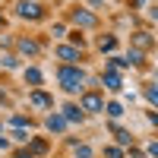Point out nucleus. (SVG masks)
Masks as SVG:
<instances>
[{
	"label": "nucleus",
	"mask_w": 158,
	"mask_h": 158,
	"mask_svg": "<svg viewBox=\"0 0 158 158\" xmlns=\"http://www.w3.org/2000/svg\"><path fill=\"white\" fill-rule=\"evenodd\" d=\"M146 98H149L152 104H158V89H149V92H146Z\"/></svg>",
	"instance_id": "2eb2a0df"
},
{
	"label": "nucleus",
	"mask_w": 158,
	"mask_h": 158,
	"mask_svg": "<svg viewBox=\"0 0 158 158\" xmlns=\"http://www.w3.org/2000/svg\"><path fill=\"white\" fill-rule=\"evenodd\" d=\"M149 152H152V155H158V142H152V146H149Z\"/></svg>",
	"instance_id": "a211bd4d"
},
{
	"label": "nucleus",
	"mask_w": 158,
	"mask_h": 158,
	"mask_svg": "<svg viewBox=\"0 0 158 158\" xmlns=\"http://www.w3.org/2000/svg\"><path fill=\"white\" fill-rule=\"evenodd\" d=\"M117 142H123V146L130 142V133H127V130H117Z\"/></svg>",
	"instance_id": "4468645a"
},
{
	"label": "nucleus",
	"mask_w": 158,
	"mask_h": 158,
	"mask_svg": "<svg viewBox=\"0 0 158 158\" xmlns=\"http://www.w3.org/2000/svg\"><path fill=\"white\" fill-rule=\"evenodd\" d=\"M60 85L67 92H79V85H82V73L73 70V67H63L60 70Z\"/></svg>",
	"instance_id": "f257e3e1"
},
{
	"label": "nucleus",
	"mask_w": 158,
	"mask_h": 158,
	"mask_svg": "<svg viewBox=\"0 0 158 158\" xmlns=\"http://www.w3.org/2000/svg\"><path fill=\"white\" fill-rule=\"evenodd\" d=\"M101 51H114V38H104V41H101Z\"/></svg>",
	"instance_id": "dca6fc26"
},
{
	"label": "nucleus",
	"mask_w": 158,
	"mask_h": 158,
	"mask_svg": "<svg viewBox=\"0 0 158 158\" xmlns=\"http://www.w3.org/2000/svg\"><path fill=\"white\" fill-rule=\"evenodd\" d=\"M22 51H25V54H35L38 44H35V41H22Z\"/></svg>",
	"instance_id": "f8f14e48"
},
{
	"label": "nucleus",
	"mask_w": 158,
	"mask_h": 158,
	"mask_svg": "<svg viewBox=\"0 0 158 158\" xmlns=\"http://www.w3.org/2000/svg\"><path fill=\"white\" fill-rule=\"evenodd\" d=\"M104 85H108L111 92H117V89H120V76H117V73H108V76H104Z\"/></svg>",
	"instance_id": "423d86ee"
},
{
	"label": "nucleus",
	"mask_w": 158,
	"mask_h": 158,
	"mask_svg": "<svg viewBox=\"0 0 158 158\" xmlns=\"http://www.w3.org/2000/svg\"><path fill=\"white\" fill-rule=\"evenodd\" d=\"M63 111H67V120H79V108H76V104H67Z\"/></svg>",
	"instance_id": "9d476101"
},
{
	"label": "nucleus",
	"mask_w": 158,
	"mask_h": 158,
	"mask_svg": "<svg viewBox=\"0 0 158 158\" xmlns=\"http://www.w3.org/2000/svg\"><path fill=\"white\" fill-rule=\"evenodd\" d=\"M63 127H67V120H63V117H57V114H54V117H48V130H54V133H60Z\"/></svg>",
	"instance_id": "39448f33"
},
{
	"label": "nucleus",
	"mask_w": 158,
	"mask_h": 158,
	"mask_svg": "<svg viewBox=\"0 0 158 158\" xmlns=\"http://www.w3.org/2000/svg\"><path fill=\"white\" fill-rule=\"evenodd\" d=\"M82 108H85V111H101V98H98V95H85V98H82Z\"/></svg>",
	"instance_id": "20e7f679"
},
{
	"label": "nucleus",
	"mask_w": 158,
	"mask_h": 158,
	"mask_svg": "<svg viewBox=\"0 0 158 158\" xmlns=\"http://www.w3.org/2000/svg\"><path fill=\"white\" fill-rule=\"evenodd\" d=\"M29 101L35 104V108H51V104H54V101H51V95H44V92H32Z\"/></svg>",
	"instance_id": "f03ea898"
},
{
	"label": "nucleus",
	"mask_w": 158,
	"mask_h": 158,
	"mask_svg": "<svg viewBox=\"0 0 158 158\" xmlns=\"http://www.w3.org/2000/svg\"><path fill=\"white\" fill-rule=\"evenodd\" d=\"M19 13L29 16V19H38V16H41V6H38V3H19Z\"/></svg>",
	"instance_id": "7ed1b4c3"
},
{
	"label": "nucleus",
	"mask_w": 158,
	"mask_h": 158,
	"mask_svg": "<svg viewBox=\"0 0 158 158\" xmlns=\"http://www.w3.org/2000/svg\"><path fill=\"white\" fill-rule=\"evenodd\" d=\"M104 155H108V158H120V149H108Z\"/></svg>",
	"instance_id": "f3484780"
},
{
	"label": "nucleus",
	"mask_w": 158,
	"mask_h": 158,
	"mask_svg": "<svg viewBox=\"0 0 158 158\" xmlns=\"http://www.w3.org/2000/svg\"><path fill=\"white\" fill-rule=\"evenodd\" d=\"M0 101H3V92H0Z\"/></svg>",
	"instance_id": "6ab92c4d"
},
{
	"label": "nucleus",
	"mask_w": 158,
	"mask_h": 158,
	"mask_svg": "<svg viewBox=\"0 0 158 158\" xmlns=\"http://www.w3.org/2000/svg\"><path fill=\"white\" fill-rule=\"evenodd\" d=\"M76 155H79V158H92V149H89V146H79Z\"/></svg>",
	"instance_id": "ddd939ff"
},
{
	"label": "nucleus",
	"mask_w": 158,
	"mask_h": 158,
	"mask_svg": "<svg viewBox=\"0 0 158 158\" xmlns=\"http://www.w3.org/2000/svg\"><path fill=\"white\" fill-rule=\"evenodd\" d=\"M108 114H111V117H120L123 108H120V104H108Z\"/></svg>",
	"instance_id": "9b49d317"
},
{
	"label": "nucleus",
	"mask_w": 158,
	"mask_h": 158,
	"mask_svg": "<svg viewBox=\"0 0 158 158\" xmlns=\"http://www.w3.org/2000/svg\"><path fill=\"white\" fill-rule=\"evenodd\" d=\"M25 82L38 85V82H41V73H38V70H25Z\"/></svg>",
	"instance_id": "6e6552de"
},
{
	"label": "nucleus",
	"mask_w": 158,
	"mask_h": 158,
	"mask_svg": "<svg viewBox=\"0 0 158 158\" xmlns=\"http://www.w3.org/2000/svg\"><path fill=\"white\" fill-rule=\"evenodd\" d=\"M57 54H60L63 60H76V57H79V54H76V48H60Z\"/></svg>",
	"instance_id": "1a4fd4ad"
},
{
	"label": "nucleus",
	"mask_w": 158,
	"mask_h": 158,
	"mask_svg": "<svg viewBox=\"0 0 158 158\" xmlns=\"http://www.w3.org/2000/svg\"><path fill=\"white\" fill-rule=\"evenodd\" d=\"M79 25H92V22H95V16H92V13H76V16H73Z\"/></svg>",
	"instance_id": "0eeeda50"
}]
</instances>
